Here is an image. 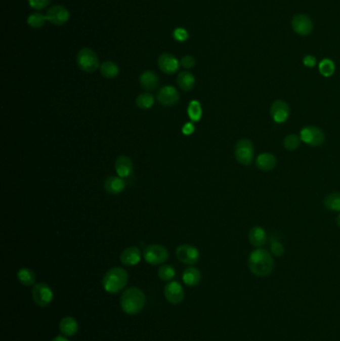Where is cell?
I'll return each mask as SVG.
<instances>
[{"label": "cell", "mask_w": 340, "mask_h": 341, "mask_svg": "<svg viewBox=\"0 0 340 341\" xmlns=\"http://www.w3.org/2000/svg\"><path fill=\"white\" fill-rule=\"evenodd\" d=\"M247 266L250 273L256 276L267 277L271 275L274 270V260L271 251L263 247H258L249 253Z\"/></svg>", "instance_id": "1"}, {"label": "cell", "mask_w": 340, "mask_h": 341, "mask_svg": "<svg viewBox=\"0 0 340 341\" xmlns=\"http://www.w3.org/2000/svg\"><path fill=\"white\" fill-rule=\"evenodd\" d=\"M146 304V296L144 292L138 287H130L126 289L120 300L122 310L129 314L135 315L140 313Z\"/></svg>", "instance_id": "2"}, {"label": "cell", "mask_w": 340, "mask_h": 341, "mask_svg": "<svg viewBox=\"0 0 340 341\" xmlns=\"http://www.w3.org/2000/svg\"><path fill=\"white\" fill-rule=\"evenodd\" d=\"M129 280L128 273L122 268H113L105 273L102 279L104 289L109 293H118L125 288Z\"/></svg>", "instance_id": "3"}, {"label": "cell", "mask_w": 340, "mask_h": 341, "mask_svg": "<svg viewBox=\"0 0 340 341\" xmlns=\"http://www.w3.org/2000/svg\"><path fill=\"white\" fill-rule=\"evenodd\" d=\"M235 158L238 164L242 166L252 164L254 160V146L249 139L242 138L238 140L235 147Z\"/></svg>", "instance_id": "4"}, {"label": "cell", "mask_w": 340, "mask_h": 341, "mask_svg": "<svg viewBox=\"0 0 340 341\" xmlns=\"http://www.w3.org/2000/svg\"><path fill=\"white\" fill-rule=\"evenodd\" d=\"M77 65L84 72L93 73L98 68L99 65V58L97 54L90 48H83L77 54Z\"/></svg>", "instance_id": "5"}, {"label": "cell", "mask_w": 340, "mask_h": 341, "mask_svg": "<svg viewBox=\"0 0 340 341\" xmlns=\"http://www.w3.org/2000/svg\"><path fill=\"white\" fill-rule=\"evenodd\" d=\"M144 259L149 265L159 266L168 261L169 251L163 245L151 244L145 248Z\"/></svg>", "instance_id": "6"}, {"label": "cell", "mask_w": 340, "mask_h": 341, "mask_svg": "<svg viewBox=\"0 0 340 341\" xmlns=\"http://www.w3.org/2000/svg\"><path fill=\"white\" fill-rule=\"evenodd\" d=\"M302 141L310 147H319L325 142V134L322 129L316 126H306L301 132Z\"/></svg>", "instance_id": "7"}, {"label": "cell", "mask_w": 340, "mask_h": 341, "mask_svg": "<svg viewBox=\"0 0 340 341\" xmlns=\"http://www.w3.org/2000/svg\"><path fill=\"white\" fill-rule=\"evenodd\" d=\"M32 297L38 307H48L53 301V291L47 283L39 282L33 286Z\"/></svg>", "instance_id": "8"}, {"label": "cell", "mask_w": 340, "mask_h": 341, "mask_svg": "<svg viewBox=\"0 0 340 341\" xmlns=\"http://www.w3.org/2000/svg\"><path fill=\"white\" fill-rule=\"evenodd\" d=\"M177 259L186 265H196L200 260L199 249L191 244H182L176 250Z\"/></svg>", "instance_id": "9"}, {"label": "cell", "mask_w": 340, "mask_h": 341, "mask_svg": "<svg viewBox=\"0 0 340 341\" xmlns=\"http://www.w3.org/2000/svg\"><path fill=\"white\" fill-rule=\"evenodd\" d=\"M270 113L273 122H275L276 124H283L289 118L290 108L285 101L275 100L272 102Z\"/></svg>", "instance_id": "10"}, {"label": "cell", "mask_w": 340, "mask_h": 341, "mask_svg": "<svg viewBox=\"0 0 340 341\" xmlns=\"http://www.w3.org/2000/svg\"><path fill=\"white\" fill-rule=\"evenodd\" d=\"M46 18L53 25L61 26L67 23L70 18V13L66 7L62 5H54L48 9Z\"/></svg>", "instance_id": "11"}, {"label": "cell", "mask_w": 340, "mask_h": 341, "mask_svg": "<svg viewBox=\"0 0 340 341\" xmlns=\"http://www.w3.org/2000/svg\"><path fill=\"white\" fill-rule=\"evenodd\" d=\"M291 27L296 34L306 36L313 30V22L306 14H296L291 20Z\"/></svg>", "instance_id": "12"}, {"label": "cell", "mask_w": 340, "mask_h": 341, "mask_svg": "<svg viewBox=\"0 0 340 341\" xmlns=\"http://www.w3.org/2000/svg\"><path fill=\"white\" fill-rule=\"evenodd\" d=\"M157 100L163 106H174L180 101V93L174 86H164L158 91Z\"/></svg>", "instance_id": "13"}, {"label": "cell", "mask_w": 340, "mask_h": 341, "mask_svg": "<svg viewBox=\"0 0 340 341\" xmlns=\"http://www.w3.org/2000/svg\"><path fill=\"white\" fill-rule=\"evenodd\" d=\"M165 297L172 305H179L185 299L183 286L178 281H171L165 286Z\"/></svg>", "instance_id": "14"}, {"label": "cell", "mask_w": 340, "mask_h": 341, "mask_svg": "<svg viewBox=\"0 0 340 341\" xmlns=\"http://www.w3.org/2000/svg\"><path fill=\"white\" fill-rule=\"evenodd\" d=\"M181 63L171 53H163L158 58V66L165 74L172 75L179 71Z\"/></svg>", "instance_id": "15"}, {"label": "cell", "mask_w": 340, "mask_h": 341, "mask_svg": "<svg viewBox=\"0 0 340 341\" xmlns=\"http://www.w3.org/2000/svg\"><path fill=\"white\" fill-rule=\"evenodd\" d=\"M104 188L106 192L110 195L117 196L120 195L126 188V182L121 177L111 176L108 177L104 183Z\"/></svg>", "instance_id": "16"}, {"label": "cell", "mask_w": 340, "mask_h": 341, "mask_svg": "<svg viewBox=\"0 0 340 341\" xmlns=\"http://www.w3.org/2000/svg\"><path fill=\"white\" fill-rule=\"evenodd\" d=\"M248 241L254 247H263L268 242V234L266 230L260 226L252 227L248 232Z\"/></svg>", "instance_id": "17"}, {"label": "cell", "mask_w": 340, "mask_h": 341, "mask_svg": "<svg viewBox=\"0 0 340 341\" xmlns=\"http://www.w3.org/2000/svg\"><path fill=\"white\" fill-rule=\"evenodd\" d=\"M277 165L276 157L269 152L261 153L256 159V166L260 170L263 172H271Z\"/></svg>", "instance_id": "18"}, {"label": "cell", "mask_w": 340, "mask_h": 341, "mask_svg": "<svg viewBox=\"0 0 340 341\" xmlns=\"http://www.w3.org/2000/svg\"><path fill=\"white\" fill-rule=\"evenodd\" d=\"M115 170L121 178H128L133 174L134 165L132 160L127 156H119L115 162Z\"/></svg>", "instance_id": "19"}, {"label": "cell", "mask_w": 340, "mask_h": 341, "mask_svg": "<svg viewBox=\"0 0 340 341\" xmlns=\"http://www.w3.org/2000/svg\"><path fill=\"white\" fill-rule=\"evenodd\" d=\"M141 258H142L141 250L137 246H129L123 250L120 260L124 266L133 267L140 263Z\"/></svg>", "instance_id": "20"}, {"label": "cell", "mask_w": 340, "mask_h": 341, "mask_svg": "<svg viewBox=\"0 0 340 341\" xmlns=\"http://www.w3.org/2000/svg\"><path fill=\"white\" fill-rule=\"evenodd\" d=\"M139 82L144 90L153 91L159 85V77L155 72L147 70L141 74Z\"/></svg>", "instance_id": "21"}, {"label": "cell", "mask_w": 340, "mask_h": 341, "mask_svg": "<svg viewBox=\"0 0 340 341\" xmlns=\"http://www.w3.org/2000/svg\"><path fill=\"white\" fill-rule=\"evenodd\" d=\"M177 83L182 90H184L186 92H189V91L194 89V87L196 85V78L191 72L182 71L178 75Z\"/></svg>", "instance_id": "22"}, {"label": "cell", "mask_w": 340, "mask_h": 341, "mask_svg": "<svg viewBox=\"0 0 340 341\" xmlns=\"http://www.w3.org/2000/svg\"><path fill=\"white\" fill-rule=\"evenodd\" d=\"M60 331L64 336H73L78 331V322L74 317L66 316L62 318L59 325Z\"/></svg>", "instance_id": "23"}, {"label": "cell", "mask_w": 340, "mask_h": 341, "mask_svg": "<svg viewBox=\"0 0 340 341\" xmlns=\"http://www.w3.org/2000/svg\"><path fill=\"white\" fill-rule=\"evenodd\" d=\"M201 278H202L201 272L194 267H190L186 269L183 273V280L189 286L198 285L201 281Z\"/></svg>", "instance_id": "24"}, {"label": "cell", "mask_w": 340, "mask_h": 341, "mask_svg": "<svg viewBox=\"0 0 340 341\" xmlns=\"http://www.w3.org/2000/svg\"><path fill=\"white\" fill-rule=\"evenodd\" d=\"M100 72L103 77L107 79H113L119 75L120 69L113 61H105L100 65Z\"/></svg>", "instance_id": "25"}, {"label": "cell", "mask_w": 340, "mask_h": 341, "mask_svg": "<svg viewBox=\"0 0 340 341\" xmlns=\"http://www.w3.org/2000/svg\"><path fill=\"white\" fill-rule=\"evenodd\" d=\"M323 205L326 209L340 212V193H331L323 200Z\"/></svg>", "instance_id": "26"}, {"label": "cell", "mask_w": 340, "mask_h": 341, "mask_svg": "<svg viewBox=\"0 0 340 341\" xmlns=\"http://www.w3.org/2000/svg\"><path fill=\"white\" fill-rule=\"evenodd\" d=\"M17 278L20 281V283L25 286L34 285L35 280H36V276H35L33 271L27 268H22L18 271Z\"/></svg>", "instance_id": "27"}, {"label": "cell", "mask_w": 340, "mask_h": 341, "mask_svg": "<svg viewBox=\"0 0 340 341\" xmlns=\"http://www.w3.org/2000/svg\"><path fill=\"white\" fill-rule=\"evenodd\" d=\"M188 115H189V118L193 122H199L202 119V115H203V109H202L201 103L196 100L189 103Z\"/></svg>", "instance_id": "28"}, {"label": "cell", "mask_w": 340, "mask_h": 341, "mask_svg": "<svg viewBox=\"0 0 340 341\" xmlns=\"http://www.w3.org/2000/svg\"><path fill=\"white\" fill-rule=\"evenodd\" d=\"M302 139L300 135H296V134H289L287 136H285V138L283 139V142H282V145H283V148L287 151H295L298 150L300 147H301V144H302Z\"/></svg>", "instance_id": "29"}, {"label": "cell", "mask_w": 340, "mask_h": 341, "mask_svg": "<svg viewBox=\"0 0 340 341\" xmlns=\"http://www.w3.org/2000/svg\"><path fill=\"white\" fill-rule=\"evenodd\" d=\"M154 103H155V98L149 92H145V93L140 94L136 99L137 107L139 109H142V110H148V109L152 108Z\"/></svg>", "instance_id": "30"}, {"label": "cell", "mask_w": 340, "mask_h": 341, "mask_svg": "<svg viewBox=\"0 0 340 341\" xmlns=\"http://www.w3.org/2000/svg\"><path fill=\"white\" fill-rule=\"evenodd\" d=\"M318 70H319V73L325 77V78H328V77H331L334 72H335V64L334 62L329 59V58H325L323 60L320 61L319 65H318Z\"/></svg>", "instance_id": "31"}, {"label": "cell", "mask_w": 340, "mask_h": 341, "mask_svg": "<svg viewBox=\"0 0 340 341\" xmlns=\"http://www.w3.org/2000/svg\"><path fill=\"white\" fill-rule=\"evenodd\" d=\"M46 20H47L46 15H43L41 13H32L27 18V23L30 27L37 29L43 27Z\"/></svg>", "instance_id": "32"}, {"label": "cell", "mask_w": 340, "mask_h": 341, "mask_svg": "<svg viewBox=\"0 0 340 341\" xmlns=\"http://www.w3.org/2000/svg\"><path fill=\"white\" fill-rule=\"evenodd\" d=\"M175 275H176V271L170 265H163L158 270V276L162 280L169 281V280H172L175 277Z\"/></svg>", "instance_id": "33"}, {"label": "cell", "mask_w": 340, "mask_h": 341, "mask_svg": "<svg viewBox=\"0 0 340 341\" xmlns=\"http://www.w3.org/2000/svg\"><path fill=\"white\" fill-rule=\"evenodd\" d=\"M271 253L276 258H279V257L283 255V253H284L283 244L278 240L272 239V241H271Z\"/></svg>", "instance_id": "34"}, {"label": "cell", "mask_w": 340, "mask_h": 341, "mask_svg": "<svg viewBox=\"0 0 340 341\" xmlns=\"http://www.w3.org/2000/svg\"><path fill=\"white\" fill-rule=\"evenodd\" d=\"M173 36H174V38H175L177 41H179V42H185V41H187L188 38H189V33H188V31H187L185 28H183V27H178V28H176V29L174 30Z\"/></svg>", "instance_id": "35"}, {"label": "cell", "mask_w": 340, "mask_h": 341, "mask_svg": "<svg viewBox=\"0 0 340 341\" xmlns=\"http://www.w3.org/2000/svg\"><path fill=\"white\" fill-rule=\"evenodd\" d=\"M181 66L186 69H192L196 65V59L191 55H186L181 60Z\"/></svg>", "instance_id": "36"}, {"label": "cell", "mask_w": 340, "mask_h": 341, "mask_svg": "<svg viewBox=\"0 0 340 341\" xmlns=\"http://www.w3.org/2000/svg\"><path fill=\"white\" fill-rule=\"evenodd\" d=\"M51 0H28L29 5L36 10H42L49 5Z\"/></svg>", "instance_id": "37"}, {"label": "cell", "mask_w": 340, "mask_h": 341, "mask_svg": "<svg viewBox=\"0 0 340 341\" xmlns=\"http://www.w3.org/2000/svg\"><path fill=\"white\" fill-rule=\"evenodd\" d=\"M303 62H304V65L307 68H313L316 65L317 60L313 55H306L304 57Z\"/></svg>", "instance_id": "38"}, {"label": "cell", "mask_w": 340, "mask_h": 341, "mask_svg": "<svg viewBox=\"0 0 340 341\" xmlns=\"http://www.w3.org/2000/svg\"><path fill=\"white\" fill-rule=\"evenodd\" d=\"M182 132L184 135H192L195 132V125L192 122L185 124L182 128Z\"/></svg>", "instance_id": "39"}, {"label": "cell", "mask_w": 340, "mask_h": 341, "mask_svg": "<svg viewBox=\"0 0 340 341\" xmlns=\"http://www.w3.org/2000/svg\"><path fill=\"white\" fill-rule=\"evenodd\" d=\"M52 341H69L66 337H64V336H61V335H59V336H57V337H55L54 339Z\"/></svg>", "instance_id": "40"}, {"label": "cell", "mask_w": 340, "mask_h": 341, "mask_svg": "<svg viewBox=\"0 0 340 341\" xmlns=\"http://www.w3.org/2000/svg\"><path fill=\"white\" fill-rule=\"evenodd\" d=\"M336 225L338 226L340 228V212L338 214V216H337V218H336Z\"/></svg>", "instance_id": "41"}]
</instances>
